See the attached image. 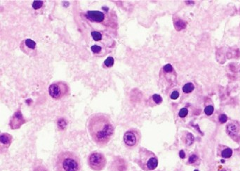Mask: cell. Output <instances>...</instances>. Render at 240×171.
<instances>
[{
  "instance_id": "6da1fadb",
  "label": "cell",
  "mask_w": 240,
  "mask_h": 171,
  "mask_svg": "<svg viewBox=\"0 0 240 171\" xmlns=\"http://www.w3.org/2000/svg\"><path fill=\"white\" fill-rule=\"evenodd\" d=\"M87 128L92 140L99 147L106 146L115 133V127L110 119L101 113L90 116L87 121Z\"/></svg>"
},
{
  "instance_id": "7a4b0ae2",
  "label": "cell",
  "mask_w": 240,
  "mask_h": 171,
  "mask_svg": "<svg viewBox=\"0 0 240 171\" xmlns=\"http://www.w3.org/2000/svg\"><path fill=\"white\" fill-rule=\"evenodd\" d=\"M80 159L75 153L63 151L58 154L56 161V171H81Z\"/></svg>"
},
{
  "instance_id": "3957f363",
  "label": "cell",
  "mask_w": 240,
  "mask_h": 171,
  "mask_svg": "<svg viewBox=\"0 0 240 171\" xmlns=\"http://www.w3.org/2000/svg\"><path fill=\"white\" fill-rule=\"evenodd\" d=\"M135 162L143 171L154 170L159 164L156 154L145 147H140L138 156L135 159Z\"/></svg>"
},
{
  "instance_id": "277c9868",
  "label": "cell",
  "mask_w": 240,
  "mask_h": 171,
  "mask_svg": "<svg viewBox=\"0 0 240 171\" xmlns=\"http://www.w3.org/2000/svg\"><path fill=\"white\" fill-rule=\"evenodd\" d=\"M86 18L91 23L101 24L104 26L117 27V18L109 12H103L100 11H88L85 13Z\"/></svg>"
},
{
  "instance_id": "5b68a950",
  "label": "cell",
  "mask_w": 240,
  "mask_h": 171,
  "mask_svg": "<svg viewBox=\"0 0 240 171\" xmlns=\"http://www.w3.org/2000/svg\"><path fill=\"white\" fill-rule=\"evenodd\" d=\"M70 90L68 84L64 81H57L51 84L49 87V95L53 99L59 100L70 95Z\"/></svg>"
},
{
  "instance_id": "8992f818",
  "label": "cell",
  "mask_w": 240,
  "mask_h": 171,
  "mask_svg": "<svg viewBox=\"0 0 240 171\" xmlns=\"http://www.w3.org/2000/svg\"><path fill=\"white\" fill-rule=\"evenodd\" d=\"M89 168L93 171H101L105 168L107 164V159L103 153L93 152L88 155L87 159Z\"/></svg>"
},
{
  "instance_id": "52a82bcc",
  "label": "cell",
  "mask_w": 240,
  "mask_h": 171,
  "mask_svg": "<svg viewBox=\"0 0 240 171\" xmlns=\"http://www.w3.org/2000/svg\"><path fill=\"white\" fill-rule=\"evenodd\" d=\"M161 82H166L169 87H172L177 83V73L171 64H166L161 69L159 72Z\"/></svg>"
},
{
  "instance_id": "ba28073f",
  "label": "cell",
  "mask_w": 240,
  "mask_h": 171,
  "mask_svg": "<svg viewBox=\"0 0 240 171\" xmlns=\"http://www.w3.org/2000/svg\"><path fill=\"white\" fill-rule=\"evenodd\" d=\"M141 131L136 128L129 129L126 131L123 137V141L125 147L129 149L135 148L141 142Z\"/></svg>"
},
{
  "instance_id": "9c48e42d",
  "label": "cell",
  "mask_w": 240,
  "mask_h": 171,
  "mask_svg": "<svg viewBox=\"0 0 240 171\" xmlns=\"http://www.w3.org/2000/svg\"><path fill=\"white\" fill-rule=\"evenodd\" d=\"M226 133L229 137L235 141L240 142V122L238 121H231L226 125Z\"/></svg>"
},
{
  "instance_id": "30bf717a",
  "label": "cell",
  "mask_w": 240,
  "mask_h": 171,
  "mask_svg": "<svg viewBox=\"0 0 240 171\" xmlns=\"http://www.w3.org/2000/svg\"><path fill=\"white\" fill-rule=\"evenodd\" d=\"M21 51L27 56L34 57L37 55V44L35 41L30 39H25L20 44Z\"/></svg>"
},
{
  "instance_id": "8fae6325",
  "label": "cell",
  "mask_w": 240,
  "mask_h": 171,
  "mask_svg": "<svg viewBox=\"0 0 240 171\" xmlns=\"http://www.w3.org/2000/svg\"><path fill=\"white\" fill-rule=\"evenodd\" d=\"M26 122V119H25L22 112H21V107H19V109H17L14 114L11 116L9 125L10 128L12 130H15L20 128L22 126L23 124H25Z\"/></svg>"
},
{
  "instance_id": "7c38bea8",
  "label": "cell",
  "mask_w": 240,
  "mask_h": 171,
  "mask_svg": "<svg viewBox=\"0 0 240 171\" xmlns=\"http://www.w3.org/2000/svg\"><path fill=\"white\" fill-rule=\"evenodd\" d=\"M12 140L13 137L11 135L7 133H1V135H0V149H1V153L7 152V149L11 146Z\"/></svg>"
},
{
  "instance_id": "4fadbf2b",
  "label": "cell",
  "mask_w": 240,
  "mask_h": 171,
  "mask_svg": "<svg viewBox=\"0 0 240 171\" xmlns=\"http://www.w3.org/2000/svg\"><path fill=\"white\" fill-rule=\"evenodd\" d=\"M91 51L93 56L96 57H103L111 51L110 48L100 44H93L91 46Z\"/></svg>"
},
{
  "instance_id": "5bb4252c",
  "label": "cell",
  "mask_w": 240,
  "mask_h": 171,
  "mask_svg": "<svg viewBox=\"0 0 240 171\" xmlns=\"http://www.w3.org/2000/svg\"><path fill=\"white\" fill-rule=\"evenodd\" d=\"M217 154L224 159L230 158L233 155V149L223 145H219L217 148Z\"/></svg>"
},
{
  "instance_id": "9a60e30c",
  "label": "cell",
  "mask_w": 240,
  "mask_h": 171,
  "mask_svg": "<svg viewBox=\"0 0 240 171\" xmlns=\"http://www.w3.org/2000/svg\"><path fill=\"white\" fill-rule=\"evenodd\" d=\"M91 35L92 39H93L94 42H101L104 39L107 38L110 36L107 33L105 32H101V31H97V30H93L91 31Z\"/></svg>"
},
{
  "instance_id": "2e32d148",
  "label": "cell",
  "mask_w": 240,
  "mask_h": 171,
  "mask_svg": "<svg viewBox=\"0 0 240 171\" xmlns=\"http://www.w3.org/2000/svg\"><path fill=\"white\" fill-rule=\"evenodd\" d=\"M182 141L186 146H191L194 142V135L188 131H183L182 133Z\"/></svg>"
},
{
  "instance_id": "e0dca14e",
  "label": "cell",
  "mask_w": 240,
  "mask_h": 171,
  "mask_svg": "<svg viewBox=\"0 0 240 171\" xmlns=\"http://www.w3.org/2000/svg\"><path fill=\"white\" fill-rule=\"evenodd\" d=\"M163 99L162 96L159 94H154L149 98L148 100V105L151 107H154L156 105H159L162 103Z\"/></svg>"
},
{
  "instance_id": "ac0fdd59",
  "label": "cell",
  "mask_w": 240,
  "mask_h": 171,
  "mask_svg": "<svg viewBox=\"0 0 240 171\" xmlns=\"http://www.w3.org/2000/svg\"><path fill=\"white\" fill-rule=\"evenodd\" d=\"M204 114L208 117H210L213 114L214 112V106L212 103L211 100H208L205 102V106H204Z\"/></svg>"
},
{
  "instance_id": "d6986e66",
  "label": "cell",
  "mask_w": 240,
  "mask_h": 171,
  "mask_svg": "<svg viewBox=\"0 0 240 171\" xmlns=\"http://www.w3.org/2000/svg\"><path fill=\"white\" fill-rule=\"evenodd\" d=\"M200 163V156L195 153H191L189 155L188 159V164L193 165V166H198Z\"/></svg>"
},
{
  "instance_id": "ffe728a7",
  "label": "cell",
  "mask_w": 240,
  "mask_h": 171,
  "mask_svg": "<svg viewBox=\"0 0 240 171\" xmlns=\"http://www.w3.org/2000/svg\"><path fill=\"white\" fill-rule=\"evenodd\" d=\"M194 88H195V86H194L193 83H192V82H187L186 84H184L182 88L183 93L184 94H190L192 93Z\"/></svg>"
},
{
  "instance_id": "44dd1931",
  "label": "cell",
  "mask_w": 240,
  "mask_h": 171,
  "mask_svg": "<svg viewBox=\"0 0 240 171\" xmlns=\"http://www.w3.org/2000/svg\"><path fill=\"white\" fill-rule=\"evenodd\" d=\"M114 64H115V60H114L113 57H112V56L107 57L105 61L103 62V68L104 69L111 68L112 67H113Z\"/></svg>"
},
{
  "instance_id": "7402d4cb",
  "label": "cell",
  "mask_w": 240,
  "mask_h": 171,
  "mask_svg": "<svg viewBox=\"0 0 240 171\" xmlns=\"http://www.w3.org/2000/svg\"><path fill=\"white\" fill-rule=\"evenodd\" d=\"M189 113V110L187 107H183L179 110L178 112V117L181 119H184L186 118L187 116L188 115Z\"/></svg>"
},
{
  "instance_id": "603a6c76",
  "label": "cell",
  "mask_w": 240,
  "mask_h": 171,
  "mask_svg": "<svg viewBox=\"0 0 240 171\" xmlns=\"http://www.w3.org/2000/svg\"><path fill=\"white\" fill-rule=\"evenodd\" d=\"M44 2L43 1H34L32 3V8L35 10H39L42 9L44 6Z\"/></svg>"
},
{
  "instance_id": "cb8c5ba5",
  "label": "cell",
  "mask_w": 240,
  "mask_h": 171,
  "mask_svg": "<svg viewBox=\"0 0 240 171\" xmlns=\"http://www.w3.org/2000/svg\"><path fill=\"white\" fill-rule=\"evenodd\" d=\"M218 122L221 123V124H223V123H226L227 121V115L225 114H219L218 117Z\"/></svg>"
},
{
  "instance_id": "d4e9b609",
  "label": "cell",
  "mask_w": 240,
  "mask_h": 171,
  "mask_svg": "<svg viewBox=\"0 0 240 171\" xmlns=\"http://www.w3.org/2000/svg\"><path fill=\"white\" fill-rule=\"evenodd\" d=\"M179 95H180V93H179L178 90H173V91L172 92V93L170 94V98L172 100H176L178 98Z\"/></svg>"
},
{
  "instance_id": "484cf974",
  "label": "cell",
  "mask_w": 240,
  "mask_h": 171,
  "mask_svg": "<svg viewBox=\"0 0 240 171\" xmlns=\"http://www.w3.org/2000/svg\"><path fill=\"white\" fill-rule=\"evenodd\" d=\"M33 171H49L46 167L43 165H37V166H35Z\"/></svg>"
},
{
  "instance_id": "4316f807",
  "label": "cell",
  "mask_w": 240,
  "mask_h": 171,
  "mask_svg": "<svg viewBox=\"0 0 240 171\" xmlns=\"http://www.w3.org/2000/svg\"><path fill=\"white\" fill-rule=\"evenodd\" d=\"M179 156H180V158L183 159L186 158V153H185V152H184V150H180V152H179Z\"/></svg>"
},
{
  "instance_id": "83f0119b",
  "label": "cell",
  "mask_w": 240,
  "mask_h": 171,
  "mask_svg": "<svg viewBox=\"0 0 240 171\" xmlns=\"http://www.w3.org/2000/svg\"><path fill=\"white\" fill-rule=\"evenodd\" d=\"M221 171H226V170H225V169H222V170H221Z\"/></svg>"
},
{
  "instance_id": "f1b7e54d",
  "label": "cell",
  "mask_w": 240,
  "mask_h": 171,
  "mask_svg": "<svg viewBox=\"0 0 240 171\" xmlns=\"http://www.w3.org/2000/svg\"><path fill=\"white\" fill-rule=\"evenodd\" d=\"M194 171H199V170H194Z\"/></svg>"
},
{
  "instance_id": "f546056e",
  "label": "cell",
  "mask_w": 240,
  "mask_h": 171,
  "mask_svg": "<svg viewBox=\"0 0 240 171\" xmlns=\"http://www.w3.org/2000/svg\"><path fill=\"white\" fill-rule=\"evenodd\" d=\"M176 171H182V170H176Z\"/></svg>"
}]
</instances>
